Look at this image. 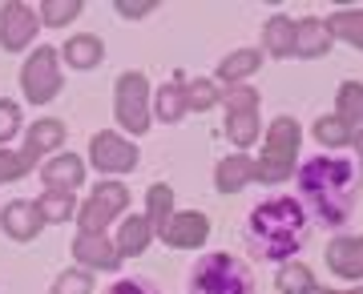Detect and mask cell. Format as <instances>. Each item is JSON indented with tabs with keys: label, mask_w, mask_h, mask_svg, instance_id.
I'll return each instance as SVG.
<instances>
[{
	"label": "cell",
	"mask_w": 363,
	"mask_h": 294,
	"mask_svg": "<svg viewBox=\"0 0 363 294\" xmlns=\"http://www.w3.org/2000/svg\"><path fill=\"white\" fill-rule=\"evenodd\" d=\"M327 266L339 278H363V238L359 234H343L327 246Z\"/></svg>",
	"instance_id": "cell-15"
},
{
	"label": "cell",
	"mask_w": 363,
	"mask_h": 294,
	"mask_svg": "<svg viewBox=\"0 0 363 294\" xmlns=\"http://www.w3.org/2000/svg\"><path fill=\"white\" fill-rule=\"evenodd\" d=\"M335 117L347 129H363V85L359 81H343L335 89Z\"/></svg>",
	"instance_id": "cell-20"
},
{
	"label": "cell",
	"mask_w": 363,
	"mask_h": 294,
	"mask_svg": "<svg viewBox=\"0 0 363 294\" xmlns=\"http://www.w3.org/2000/svg\"><path fill=\"white\" fill-rule=\"evenodd\" d=\"M81 16V0H45L40 4V25L49 28H65Z\"/></svg>",
	"instance_id": "cell-29"
},
{
	"label": "cell",
	"mask_w": 363,
	"mask_h": 294,
	"mask_svg": "<svg viewBox=\"0 0 363 294\" xmlns=\"http://www.w3.org/2000/svg\"><path fill=\"white\" fill-rule=\"evenodd\" d=\"M331 33H327V21H315V16H307V21H298L295 25V57H307V61H315V57H327V49H331Z\"/></svg>",
	"instance_id": "cell-17"
},
{
	"label": "cell",
	"mask_w": 363,
	"mask_h": 294,
	"mask_svg": "<svg viewBox=\"0 0 363 294\" xmlns=\"http://www.w3.org/2000/svg\"><path fill=\"white\" fill-rule=\"evenodd\" d=\"M33 166H37V162H33V157H28L25 149H21V154H13V149H0V186H4V181L25 178V174H28Z\"/></svg>",
	"instance_id": "cell-33"
},
{
	"label": "cell",
	"mask_w": 363,
	"mask_h": 294,
	"mask_svg": "<svg viewBox=\"0 0 363 294\" xmlns=\"http://www.w3.org/2000/svg\"><path fill=\"white\" fill-rule=\"evenodd\" d=\"M61 57H65L73 69H97V64H101V57H105V49H101V40H97V37L81 33V37H69L65 40Z\"/></svg>",
	"instance_id": "cell-22"
},
{
	"label": "cell",
	"mask_w": 363,
	"mask_h": 294,
	"mask_svg": "<svg viewBox=\"0 0 363 294\" xmlns=\"http://www.w3.org/2000/svg\"><path fill=\"white\" fill-rule=\"evenodd\" d=\"M157 238L166 246H174V250H198V246L210 238V217L198 214V210H174L169 214V222L157 230Z\"/></svg>",
	"instance_id": "cell-11"
},
{
	"label": "cell",
	"mask_w": 363,
	"mask_h": 294,
	"mask_svg": "<svg viewBox=\"0 0 363 294\" xmlns=\"http://www.w3.org/2000/svg\"><path fill=\"white\" fill-rule=\"evenodd\" d=\"M73 254H77L81 270H121V254L105 234H77L73 238Z\"/></svg>",
	"instance_id": "cell-13"
},
{
	"label": "cell",
	"mask_w": 363,
	"mask_h": 294,
	"mask_svg": "<svg viewBox=\"0 0 363 294\" xmlns=\"http://www.w3.org/2000/svg\"><path fill=\"white\" fill-rule=\"evenodd\" d=\"M89 162L101 174H130V169H138V149H133L130 141L121 137V133H97V137L89 141Z\"/></svg>",
	"instance_id": "cell-9"
},
{
	"label": "cell",
	"mask_w": 363,
	"mask_h": 294,
	"mask_svg": "<svg viewBox=\"0 0 363 294\" xmlns=\"http://www.w3.org/2000/svg\"><path fill=\"white\" fill-rule=\"evenodd\" d=\"M303 238H307V214H303L298 198H274V202L255 205V214H250V242L259 246L262 258L291 262L295 250H303Z\"/></svg>",
	"instance_id": "cell-2"
},
{
	"label": "cell",
	"mask_w": 363,
	"mask_h": 294,
	"mask_svg": "<svg viewBox=\"0 0 363 294\" xmlns=\"http://www.w3.org/2000/svg\"><path fill=\"white\" fill-rule=\"evenodd\" d=\"M355 149H359V157H363V129L355 133Z\"/></svg>",
	"instance_id": "cell-38"
},
{
	"label": "cell",
	"mask_w": 363,
	"mask_h": 294,
	"mask_svg": "<svg viewBox=\"0 0 363 294\" xmlns=\"http://www.w3.org/2000/svg\"><path fill=\"white\" fill-rule=\"evenodd\" d=\"M250 178H255V162H250L247 154L222 157L218 169H214V186H218V193H238Z\"/></svg>",
	"instance_id": "cell-18"
},
{
	"label": "cell",
	"mask_w": 363,
	"mask_h": 294,
	"mask_svg": "<svg viewBox=\"0 0 363 294\" xmlns=\"http://www.w3.org/2000/svg\"><path fill=\"white\" fill-rule=\"evenodd\" d=\"M259 64H262V57L255 49H238V52H230V57L218 64V81L222 85H242Z\"/></svg>",
	"instance_id": "cell-24"
},
{
	"label": "cell",
	"mask_w": 363,
	"mask_h": 294,
	"mask_svg": "<svg viewBox=\"0 0 363 294\" xmlns=\"http://www.w3.org/2000/svg\"><path fill=\"white\" fill-rule=\"evenodd\" d=\"M89 290H93V274L89 270H81V266L61 270L57 282H52V294H89Z\"/></svg>",
	"instance_id": "cell-32"
},
{
	"label": "cell",
	"mask_w": 363,
	"mask_h": 294,
	"mask_svg": "<svg viewBox=\"0 0 363 294\" xmlns=\"http://www.w3.org/2000/svg\"><path fill=\"white\" fill-rule=\"evenodd\" d=\"M157 234L154 226H150V217H125L121 222V230H117V254L121 258H133V254H142V250H150V242H154Z\"/></svg>",
	"instance_id": "cell-19"
},
{
	"label": "cell",
	"mask_w": 363,
	"mask_h": 294,
	"mask_svg": "<svg viewBox=\"0 0 363 294\" xmlns=\"http://www.w3.org/2000/svg\"><path fill=\"white\" fill-rule=\"evenodd\" d=\"M157 121H169V125H178L182 117L190 113V109H186V85H182V81H169V85H162V89H157Z\"/></svg>",
	"instance_id": "cell-25"
},
{
	"label": "cell",
	"mask_w": 363,
	"mask_h": 294,
	"mask_svg": "<svg viewBox=\"0 0 363 294\" xmlns=\"http://www.w3.org/2000/svg\"><path fill=\"white\" fill-rule=\"evenodd\" d=\"M61 52L57 49H37L21 69V89L33 105H49L61 93Z\"/></svg>",
	"instance_id": "cell-7"
},
{
	"label": "cell",
	"mask_w": 363,
	"mask_h": 294,
	"mask_svg": "<svg viewBox=\"0 0 363 294\" xmlns=\"http://www.w3.org/2000/svg\"><path fill=\"white\" fill-rule=\"evenodd\" d=\"M109 294H157V290L145 278H125V282H117V286H109Z\"/></svg>",
	"instance_id": "cell-36"
},
{
	"label": "cell",
	"mask_w": 363,
	"mask_h": 294,
	"mask_svg": "<svg viewBox=\"0 0 363 294\" xmlns=\"http://www.w3.org/2000/svg\"><path fill=\"white\" fill-rule=\"evenodd\" d=\"M37 28H40V16L33 4H4L0 9V45L9 52H21L33 45V37H37Z\"/></svg>",
	"instance_id": "cell-10"
},
{
	"label": "cell",
	"mask_w": 363,
	"mask_h": 294,
	"mask_svg": "<svg viewBox=\"0 0 363 294\" xmlns=\"http://www.w3.org/2000/svg\"><path fill=\"white\" fill-rule=\"evenodd\" d=\"M262 45L271 57H295V21L291 16H271L262 28Z\"/></svg>",
	"instance_id": "cell-21"
},
{
	"label": "cell",
	"mask_w": 363,
	"mask_h": 294,
	"mask_svg": "<svg viewBox=\"0 0 363 294\" xmlns=\"http://www.w3.org/2000/svg\"><path fill=\"white\" fill-rule=\"evenodd\" d=\"M169 214H174V190L169 186H150V193H145V217H150L154 234L169 222Z\"/></svg>",
	"instance_id": "cell-27"
},
{
	"label": "cell",
	"mask_w": 363,
	"mask_h": 294,
	"mask_svg": "<svg viewBox=\"0 0 363 294\" xmlns=\"http://www.w3.org/2000/svg\"><path fill=\"white\" fill-rule=\"evenodd\" d=\"M327 33L339 40H351L355 49H363V9H335L327 16Z\"/></svg>",
	"instance_id": "cell-23"
},
{
	"label": "cell",
	"mask_w": 363,
	"mask_h": 294,
	"mask_svg": "<svg viewBox=\"0 0 363 294\" xmlns=\"http://www.w3.org/2000/svg\"><path fill=\"white\" fill-rule=\"evenodd\" d=\"M125 205H130V190H125V186H117V181L93 186L89 202L81 205V217H77L81 230L77 234H105V226H109Z\"/></svg>",
	"instance_id": "cell-8"
},
{
	"label": "cell",
	"mask_w": 363,
	"mask_h": 294,
	"mask_svg": "<svg viewBox=\"0 0 363 294\" xmlns=\"http://www.w3.org/2000/svg\"><path fill=\"white\" fill-rule=\"evenodd\" d=\"M303 294H339V290H327V286H315V282H311ZM343 294H363V290H343Z\"/></svg>",
	"instance_id": "cell-37"
},
{
	"label": "cell",
	"mask_w": 363,
	"mask_h": 294,
	"mask_svg": "<svg viewBox=\"0 0 363 294\" xmlns=\"http://www.w3.org/2000/svg\"><path fill=\"white\" fill-rule=\"evenodd\" d=\"M218 85L214 81H206V77H198V81H190L186 85V109H194V113H210L214 105H218Z\"/></svg>",
	"instance_id": "cell-30"
},
{
	"label": "cell",
	"mask_w": 363,
	"mask_h": 294,
	"mask_svg": "<svg viewBox=\"0 0 363 294\" xmlns=\"http://www.w3.org/2000/svg\"><path fill=\"white\" fill-rule=\"evenodd\" d=\"M226 137L247 154L259 141V93L247 85H234L226 93Z\"/></svg>",
	"instance_id": "cell-6"
},
{
	"label": "cell",
	"mask_w": 363,
	"mask_h": 294,
	"mask_svg": "<svg viewBox=\"0 0 363 294\" xmlns=\"http://www.w3.org/2000/svg\"><path fill=\"white\" fill-rule=\"evenodd\" d=\"M311 133H315V141L319 145H327V149H343L355 133H351L343 121H339L335 113H327V117H315V125H311Z\"/></svg>",
	"instance_id": "cell-26"
},
{
	"label": "cell",
	"mask_w": 363,
	"mask_h": 294,
	"mask_svg": "<svg viewBox=\"0 0 363 294\" xmlns=\"http://www.w3.org/2000/svg\"><path fill=\"white\" fill-rule=\"evenodd\" d=\"M190 290L194 294H250L255 290V274H250V266L242 262V258L206 254L194 266Z\"/></svg>",
	"instance_id": "cell-4"
},
{
	"label": "cell",
	"mask_w": 363,
	"mask_h": 294,
	"mask_svg": "<svg viewBox=\"0 0 363 294\" xmlns=\"http://www.w3.org/2000/svg\"><path fill=\"white\" fill-rule=\"evenodd\" d=\"M298 141H303V129H298L295 117H279L267 133V145H262V157L255 162V178L267 181V186H279L298 169Z\"/></svg>",
	"instance_id": "cell-3"
},
{
	"label": "cell",
	"mask_w": 363,
	"mask_h": 294,
	"mask_svg": "<svg viewBox=\"0 0 363 294\" xmlns=\"http://www.w3.org/2000/svg\"><path fill=\"white\" fill-rule=\"evenodd\" d=\"M298 178V193L307 198V205L315 210L319 222L327 226H343L351 222L355 198H359V162L343 154H319L307 157L295 169Z\"/></svg>",
	"instance_id": "cell-1"
},
{
	"label": "cell",
	"mask_w": 363,
	"mask_h": 294,
	"mask_svg": "<svg viewBox=\"0 0 363 294\" xmlns=\"http://www.w3.org/2000/svg\"><path fill=\"white\" fill-rule=\"evenodd\" d=\"M113 9H117V13H121V16H130V21H138V16L154 13L157 4H154V0H117Z\"/></svg>",
	"instance_id": "cell-35"
},
{
	"label": "cell",
	"mask_w": 363,
	"mask_h": 294,
	"mask_svg": "<svg viewBox=\"0 0 363 294\" xmlns=\"http://www.w3.org/2000/svg\"><path fill=\"white\" fill-rule=\"evenodd\" d=\"M40 181H45V190L73 193L77 186H85V162L77 154H52L40 166Z\"/></svg>",
	"instance_id": "cell-12"
},
{
	"label": "cell",
	"mask_w": 363,
	"mask_h": 294,
	"mask_svg": "<svg viewBox=\"0 0 363 294\" xmlns=\"http://www.w3.org/2000/svg\"><path fill=\"white\" fill-rule=\"evenodd\" d=\"M113 113L125 133H133V137L150 133L154 121H150V81H145V73H121L117 77Z\"/></svg>",
	"instance_id": "cell-5"
},
{
	"label": "cell",
	"mask_w": 363,
	"mask_h": 294,
	"mask_svg": "<svg viewBox=\"0 0 363 294\" xmlns=\"http://www.w3.org/2000/svg\"><path fill=\"white\" fill-rule=\"evenodd\" d=\"M21 105L16 101H0V141H9V137H16V129H21Z\"/></svg>",
	"instance_id": "cell-34"
},
{
	"label": "cell",
	"mask_w": 363,
	"mask_h": 294,
	"mask_svg": "<svg viewBox=\"0 0 363 294\" xmlns=\"http://www.w3.org/2000/svg\"><path fill=\"white\" fill-rule=\"evenodd\" d=\"M0 226H4V234L13 242H33L40 234V226H45V217H40L37 202H9L4 214H0Z\"/></svg>",
	"instance_id": "cell-14"
},
{
	"label": "cell",
	"mask_w": 363,
	"mask_h": 294,
	"mask_svg": "<svg viewBox=\"0 0 363 294\" xmlns=\"http://www.w3.org/2000/svg\"><path fill=\"white\" fill-rule=\"evenodd\" d=\"M61 145H65V125H61V121L45 117V121H33V125H28L25 154L33 157V162H40L45 154H57Z\"/></svg>",
	"instance_id": "cell-16"
},
{
	"label": "cell",
	"mask_w": 363,
	"mask_h": 294,
	"mask_svg": "<svg viewBox=\"0 0 363 294\" xmlns=\"http://www.w3.org/2000/svg\"><path fill=\"white\" fill-rule=\"evenodd\" d=\"M37 210L45 222H69V217L77 214V202H73V193H57V190H45L37 198Z\"/></svg>",
	"instance_id": "cell-28"
},
{
	"label": "cell",
	"mask_w": 363,
	"mask_h": 294,
	"mask_svg": "<svg viewBox=\"0 0 363 294\" xmlns=\"http://www.w3.org/2000/svg\"><path fill=\"white\" fill-rule=\"evenodd\" d=\"M311 282H315V274L303 262H283V270H279V290L283 294H303Z\"/></svg>",
	"instance_id": "cell-31"
}]
</instances>
